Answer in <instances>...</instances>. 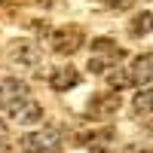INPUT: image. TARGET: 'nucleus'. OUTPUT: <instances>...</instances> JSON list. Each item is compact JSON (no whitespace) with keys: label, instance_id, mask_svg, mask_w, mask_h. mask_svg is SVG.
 <instances>
[{"label":"nucleus","instance_id":"1","mask_svg":"<svg viewBox=\"0 0 153 153\" xmlns=\"http://www.w3.org/2000/svg\"><path fill=\"white\" fill-rule=\"evenodd\" d=\"M22 147L28 153H55L61 147V135L55 129H37L22 138Z\"/></svg>","mask_w":153,"mask_h":153},{"label":"nucleus","instance_id":"2","mask_svg":"<svg viewBox=\"0 0 153 153\" xmlns=\"http://www.w3.org/2000/svg\"><path fill=\"white\" fill-rule=\"evenodd\" d=\"M83 46V31L76 25H68V28H58L52 34V49L58 55H74L76 49Z\"/></svg>","mask_w":153,"mask_h":153},{"label":"nucleus","instance_id":"3","mask_svg":"<svg viewBox=\"0 0 153 153\" xmlns=\"http://www.w3.org/2000/svg\"><path fill=\"white\" fill-rule=\"evenodd\" d=\"M25 98H31L28 95V83H25V80H16V76L0 80V110L16 107L19 101H25Z\"/></svg>","mask_w":153,"mask_h":153},{"label":"nucleus","instance_id":"4","mask_svg":"<svg viewBox=\"0 0 153 153\" xmlns=\"http://www.w3.org/2000/svg\"><path fill=\"white\" fill-rule=\"evenodd\" d=\"M9 61L19 68H37L40 65V49L31 40H16V43H9Z\"/></svg>","mask_w":153,"mask_h":153},{"label":"nucleus","instance_id":"5","mask_svg":"<svg viewBox=\"0 0 153 153\" xmlns=\"http://www.w3.org/2000/svg\"><path fill=\"white\" fill-rule=\"evenodd\" d=\"M117 107H120V98H117V95H113V92H101V95H92V98H89L86 117L104 120V117H110V113H117Z\"/></svg>","mask_w":153,"mask_h":153},{"label":"nucleus","instance_id":"6","mask_svg":"<svg viewBox=\"0 0 153 153\" xmlns=\"http://www.w3.org/2000/svg\"><path fill=\"white\" fill-rule=\"evenodd\" d=\"M9 117L16 120L19 126H31V123H37V120L43 117V107H40V101L25 98V101H19L16 107H9Z\"/></svg>","mask_w":153,"mask_h":153},{"label":"nucleus","instance_id":"7","mask_svg":"<svg viewBox=\"0 0 153 153\" xmlns=\"http://www.w3.org/2000/svg\"><path fill=\"white\" fill-rule=\"evenodd\" d=\"M129 74H132L135 83H150V80H153V52L138 55L132 65H129Z\"/></svg>","mask_w":153,"mask_h":153},{"label":"nucleus","instance_id":"8","mask_svg":"<svg viewBox=\"0 0 153 153\" xmlns=\"http://www.w3.org/2000/svg\"><path fill=\"white\" fill-rule=\"evenodd\" d=\"M49 83H52V89H58V92H68V89H74L80 83V74H76L71 65H65V68H58L52 76H49Z\"/></svg>","mask_w":153,"mask_h":153},{"label":"nucleus","instance_id":"9","mask_svg":"<svg viewBox=\"0 0 153 153\" xmlns=\"http://www.w3.org/2000/svg\"><path fill=\"white\" fill-rule=\"evenodd\" d=\"M132 113L141 120H153V89H141L132 98Z\"/></svg>","mask_w":153,"mask_h":153},{"label":"nucleus","instance_id":"10","mask_svg":"<svg viewBox=\"0 0 153 153\" xmlns=\"http://www.w3.org/2000/svg\"><path fill=\"white\" fill-rule=\"evenodd\" d=\"M83 141H86V147L92 153H107V147L113 144V129H101L98 135H89V138H83Z\"/></svg>","mask_w":153,"mask_h":153},{"label":"nucleus","instance_id":"11","mask_svg":"<svg viewBox=\"0 0 153 153\" xmlns=\"http://www.w3.org/2000/svg\"><path fill=\"white\" fill-rule=\"evenodd\" d=\"M129 31H132V37H147L150 31H153V12L150 9H141L135 16V22L129 25Z\"/></svg>","mask_w":153,"mask_h":153},{"label":"nucleus","instance_id":"12","mask_svg":"<svg viewBox=\"0 0 153 153\" xmlns=\"http://www.w3.org/2000/svg\"><path fill=\"white\" fill-rule=\"evenodd\" d=\"M120 58H123V52H120V55H95L92 61H89V71H92V74H104V71H107V74H110V68L117 65Z\"/></svg>","mask_w":153,"mask_h":153},{"label":"nucleus","instance_id":"13","mask_svg":"<svg viewBox=\"0 0 153 153\" xmlns=\"http://www.w3.org/2000/svg\"><path fill=\"white\" fill-rule=\"evenodd\" d=\"M107 80H110V86H113V89H126V86H135L132 74H129V68H126V71H113V74H107Z\"/></svg>","mask_w":153,"mask_h":153},{"label":"nucleus","instance_id":"14","mask_svg":"<svg viewBox=\"0 0 153 153\" xmlns=\"http://www.w3.org/2000/svg\"><path fill=\"white\" fill-rule=\"evenodd\" d=\"M101 3H107L110 9H132L135 0H101Z\"/></svg>","mask_w":153,"mask_h":153},{"label":"nucleus","instance_id":"15","mask_svg":"<svg viewBox=\"0 0 153 153\" xmlns=\"http://www.w3.org/2000/svg\"><path fill=\"white\" fill-rule=\"evenodd\" d=\"M6 138H9V132H6V123H3V120H0V147H3V144H6Z\"/></svg>","mask_w":153,"mask_h":153}]
</instances>
